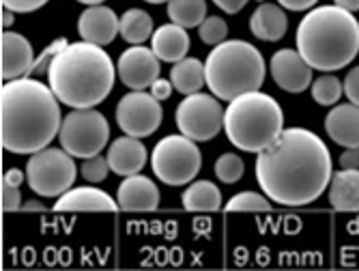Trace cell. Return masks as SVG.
<instances>
[{"label": "cell", "mask_w": 359, "mask_h": 271, "mask_svg": "<svg viewBox=\"0 0 359 271\" xmlns=\"http://www.w3.org/2000/svg\"><path fill=\"white\" fill-rule=\"evenodd\" d=\"M24 211H43L46 207L41 205V202H37V200H28V202H24V207H22Z\"/></svg>", "instance_id": "42"}, {"label": "cell", "mask_w": 359, "mask_h": 271, "mask_svg": "<svg viewBox=\"0 0 359 271\" xmlns=\"http://www.w3.org/2000/svg\"><path fill=\"white\" fill-rule=\"evenodd\" d=\"M116 202L125 211H155L159 207V190L144 175H129L118 185Z\"/></svg>", "instance_id": "15"}, {"label": "cell", "mask_w": 359, "mask_h": 271, "mask_svg": "<svg viewBox=\"0 0 359 271\" xmlns=\"http://www.w3.org/2000/svg\"><path fill=\"white\" fill-rule=\"evenodd\" d=\"M147 149L140 138L134 136H121V138L112 140L108 149V161L114 175L129 177V175H138L144 164H147Z\"/></svg>", "instance_id": "18"}, {"label": "cell", "mask_w": 359, "mask_h": 271, "mask_svg": "<svg viewBox=\"0 0 359 271\" xmlns=\"http://www.w3.org/2000/svg\"><path fill=\"white\" fill-rule=\"evenodd\" d=\"M265 74L267 67L263 54L241 39L222 41L205 60L207 86L224 101L258 91L265 82Z\"/></svg>", "instance_id": "6"}, {"label": "cell", "mask_w": 359, "mask_h": 271, "mask_svg": "<svg viewBox=\"0 0 359 271\" xmlns=\"http://www.w3.org/2000/svg\"><path fill=\"white\" fill-rule=\"evenodd\" d=\"M183 207L196 213H209L222 207V192L211 181H194L183 192Z\"/></svg>", "instance_id": "24"}, {"label": "cell", "mask_w": 359, "mask_h": 271, "mask_svg": "<svg viewBox=\"0 0 359 271\" xmlns=\"http://www.w3.org/2000/svg\"><path fill=\"white\" fill-rule=\"evenodd\" d=\"M245 164L235 153H224L215 161V175L222 183H237L243 177Z\"/></svg>", "instance_id": "28"}, {"label": "cell", "mask_w": 359, "mask_h": 271, "mask_svg": "<svg viewBox=\"0 0 359 271\" xmlns=\"http://www.w3.org/2000/svg\"><path fill=\"white\" fill-rule=\"evenodd\" d=\"M256 181L267 198L286 207H304L327 190L334 177L330 149L304 127H288L256 157Z\"/></svg>", "instance_id": "1"}, {"label": "cell", "mask_w": 359, "mask_h": 271, "mask_svg": "<svg viewBox=\"0 0 359 271\" xmlns=\"http://www.w3.org/2000/svg\"><path fill=\"white\" fill-rule=\"evenodd\" d=\"M344 95L348 97L351 104H357L359 106V67L348 72V76L344 78Z\"/></svg>", "instance_id": "35"}, {"label": "cell", "mask_w": 359, "mask_h": 271, "mask_svg": "<svg viewBox=\"0 0 359 271\" xmlns=\"http://www.w3.org/2000/svg\"><path fill=\"white\" fill-rule=\"evenodd\" d=\"M224 131L237 149L260 153L269 149L284 131V112L271 95L252 91L228 104Z\"/></svg>", "instance_id": "5"}, {"label": "cell", "mask_w": 359, "mask_h": 271, "mask_svg": "<svg viewBox=\"0 0 359 271\" xmlns=\"http://www.w3.org/2000/svg\"><path fill=\"white\" fill-rule=\"evenodd\" d=\"M161 101L153 93L132 91L127 93L116 106V123L123 133L134 136V138H147L155 133L164 119Z\"/></svg>", "instance_id": "11"}, {"label": "cell", "mask_w": 359, "mask_h": 271, "mask_svg": "<svg viewBox=\"0 0 359 271\" xmlns=\"http://www.w3.org/2000/svg\"><path fill=\"white\" fill-rule=\"evenodd\" d=\"M159 58L153 50L144 46H132L118 56L116 74L121 82L132 91L151 88V84L159 78Z\"/></svg>", "instance_id": "12"}, {"label": "cell", "mask_w": 359, "mask_h": 271, "mask_svg": "<svg viewBox=\"0 0 359 271\" xmlns=\"http://www.w3.org/2000/svg\"><path fill=\"white\" fill-rule=\"evenodd\" d=\"M280 7L288 9V11H308L312 9L318 0H278Z\"/></svg>", "instance_id": "37"}, {"label": "cell", "mask_w": 359, "mask_h": 271, "mask_svg": "<svg viewBox=\"0 0 359 271\" xmlns=\"http://www.w3.org/2000/svg\"><path fill=\"white\" fill-rule=\"evenodd\" d=\"M60 101L39 80L18 78L3 84V147L15 155L46 149L60 131Z\"/></svg>", "instance_id": "2"}, {"label": "cell", "mask_w": 359, "mask_h": 271, "mask_svg": "<svg viewBox=\"0 0 359 271\" xmlns=\"http://www.w3.org/2000/svg\"><path fill=\"white\" fill-rule=\"evenodd\" d=\"M151 50L157 54L159 60H164V62L183 60L185 54L189 52L187 28H183L175 22L159 26L151 37Z\"/></svg>", "instance_id": "20"}, {"label": "cell", "mask_w": 359, "mask_h": 271, "mask_svg": "<svg viewBox=\"0 0 359 271\" xmlns=\"http://www.w3.org/2000/svg\"><path fill=\"white\" fill-rule=\"evenodd\" d=\"M144 3H151V5H161V3H170V0H144Z\"/></svg>", "instance_id": "45"}, {"label": "cell", "mask_w": 359, "mask_h": 271, "mask_svg": "<svg viewBox=\"0 0 359 271\" xmlns=\"http://www.w3.org/2000/svg\"><path fill=\"white\" fill-rule=\"evenodd\" d=\"M198 37L207 46H219L228 37V24H226V20H222L217 15L205 18V22L198 26Z\"/></svg>", "instance_id": "30"}, {"label": "cell", "mask_w": 359, "mask_h": 271, "mask_svg": "<svg viewBox=\"0 0 359 271\" xmlns=\"http://www.w3.org/2000/svg\"><path fill=\"white\" fill-rule=\"evenodd\" d=\"M22 207V194L18 185L5 183L3 181V209L5 211H15Z\"/></svg>", "instance_id": "34"}, {"label": "cell", "mask_w": 359, "mask_h": 271, "mask_svg": "<svg viewBox=\"0 0 359 271\" xmlns=\"http://www.w3.org/2000/svg\"><path fill=\"white\" fill-rule=\"evenodd\" d=\"M258 3H265V0H258Z\"/></svg>", "instance_id": "46"}, {"label": "cell", "mask_w": 359, "mask_h": 271, "mask_svg": "<svg viewBox=\"0 0 359 271\" xmlns=\"http://www.w3.org/2000/svg\"><path fill=\"white\" fill-rule=\"evenodd\" d=\"M112 171L110 168V161L108 157H102V155H95V157H88L84 159L82 168H80V173L82 177L88 181V183H100L108 177V173Z\"/></svg>", "instance_id": "31"}, {"label": "cell", "mask_w": 359, "mask_h": 271, "mask_svg": "<svg viewBox=\"0 0 359 271\" xmlns=\"http://www.w3.org/2000/svg\"><path fill=\"white\" fill-rule=\"evenodd\" d=\"M60 147L74 157H95L100 155L110 140V125L106 117L95 108H72L62 119L58 131Z\"/></svg>", "instance_id": "9"}, {"label": "cell", "mask_w": 359, "mask_h": 271, "mask_svg": "<svg viewBox=\"0 0 359 271\" xmlns=\"http://www.w3.org/2000/svg\"><path fill=\"white\" fill-rule=\"evenodd\" d=\"M24 179H26V171L22 173L20 168H9V171H7V175L3 177V181H5V183L18 185V187L22 185V181H24Z\"/></svg>", "instance_id": "40"}, {"label": "cell", "mask_w": 359, "mask_h": 271, "mask_svg": "<svg viewBox=\"0 0 359 271\" xmlns=\"http://www.w3.org/2000/svg\"><path fill=\"white\" fill-rule=\"evenodd\" d=\"M172 88H175L172 80H161V78H157V80L151 84V93H153L159 101H166V99L172 95Z\"/></svg>", "instance_id": "36"}, {"label": "cell", "mask_w": 359, "mask_h": 271, "mask_svg": "<svg viewBox=\"0 0 359 271\" xmlns=\"http://www.w3.org/2000/svg\"><path fill=\"white\" fill-rule=\"evenodd\" d=\"M54 209L56 211H108V213H114L121 207H118V202L112 200L104 190L82 185V187H74L69 192H65L62 196H58Z\"/></svg>", "instance_id": "19"}, {"label": "cell", "mask_w": 359, "mask_h": 271, "mask_svg": "<svg viewBox=\"0 0 359 271\" xmlns=\"http://www.w3.org/2000/svg\"><path fill=\"white\" fill-rule=\"evenodd\" d=\"M35 65V54L32 46L24 35L5 30L3 32V80H18L26 78L32 72Z\"/></svg>", "instance_id": "16"}, {"label": "cell", "mask_w": 359, "mask_h": 271, "mask_svg": "<svg viewBox=\"0 0 359 271\" xmlns=\"http://www.w3.org/2000/svg\"><path fill=\"white\" fill-rule=\"evenodd\" d=\"M334 3L348 11H359V0H334Z\"/></svg>", "instance_id": "41"}, {"label": "cell", "mask_w": 359, "mask_h": 271, "mask_svg": "<svg viewBox=\"0 0 359 271\" xmlns=\"http://www.w3.org/2000/svg\"><path fill=\"white\" fill-rule=\"evenodd\" d=\"M297 50L316 72H338L359 54V22L338 5L310 9L297 26Z\"/></svg>", "instance_id": "4"}, {"label": "cell", "mask_w": 359, "mask_h": 271, "mask_svg": "<svg viewBox=\"0 0 359 271\" xmlns=\"http://www.w3.org/2000/svg\"><path fill=\"white\" fill-rule=\"evenodd\" d=\"M116 70L112 58L88 41L69 44L50 65L48 82L60 104L95 108L112 93Z\"/></svg>", "instance_id": "3"}, {"label": "cell", "mask_w": 359, "mask_h": 271, "mask_svg": "<svg viewBox=\"0 0 359 271\" xmlns=\"http://www.w3.org/2000/svg\"><path fill=\"white\" fill-rule=\"evenodd\" d=\"M286 28H288V18L282 11V7L273 3L258 5L250 18L252 35L258 37L260 41H280L286 35Z\"/></svg>", "instance_id": "21"}, {"label": "cell", "mask_w": 359, "mask_h": 271, "mask_svg": "<svg viewBox=\"0 0 359 271\" xmlns=\"http://www.w3.org/2000/svg\"><path fill=\"white\" fill-rule=\"evenodd\" d=\"M228 211H271V198L256 192H241L228 200Z\"/></svg>", "instance_id": "29"}, {"label": "cell", "mask_w": 359, "mask_h": 271, "mask_svg": "<svg viewBox=\"0 0 359 271\" xmlns=\"http://www.w3.org/2000/svg\"><path fill=\"white\" fill-rule=\"evenodd\" d=\"M13 13L15 11H11V9H7V7H3V28H9L15 20H13Z\"/></svg>", "instance_id": "43"}, {"label": "cell", "mask_w": 359, "mask_h": 271, "mask_svg": "<svg viewBox=\"0 0 359 271\" xmlns=\"http://www.w3.org/2000/svg\"><path fill=\"white\" fill-rule=\"evenodd\" d=\"M170 80H172L175 88L183 95L201 93V88L207 84L205 62H201L198 58L185 56L183 60L175 62V67L170 70Z\"/></svg>", "instance_id": "23"}, {"label": "cell", "mask_w": 359, "mask_h": 271, "mask_svg": "<svg viewBox=\"0 0 359 271\" xmlns=\"http://www.w3.org/2000/svg\"><path fill=\"white\" fill-rule=\"evenodd\" d=\"M78 3H82V5H102V3H106V0H78Z\"/></svg>", "instance_id": "44"}, {"label": "cell", "mask_w": 359, "mask_h": 271, "mask_svg": "<svg viewBox=\"0 0 359 271\" xmlns=\"http://www.w3.org/2000/svg\"><path fill=\"white\" fill-rule=\"evenodd\" d=\"M224 114L226 110L222 108L217 97L207 93H191L185 95V99L179 104L175 119L183 136L196 143H207L222 131Z\"/></svg>", "instance_id": "10"}, {"label": "cell", "mask_w": 359, "mask_h": 271, "mask_svg": "<svg viewBox=\"0 0 359 271\" xmlns=\"http://www.w3.org/2000/svg\"><path fill=\"white\" fill-rule=\"evenodd\" d=\"M310 91H312V99L316 101V104L336 106L342 97V93H344V84L334 74H323L312 82Z\"/></svg>", "instance_id": "27"}, {"label": "cell", "mask_w": 359, "mask_h": 271, "mask_svg": "<svg viewBox=\"0 0 359 271\" xmlns=\"http://www.w3.org/2000/svg\"><path fill=\"white\" fill-rule=\"evenodd\" d=\"M50 0H3V7L15 11V13H32L41 9Z\"/></svg>", "instance_id": "33"}, {"label": "cell", "mask_w": 359, "mask_h": 271, "mask_svg": "<svg viewBox=\"0 0 359 271\" xmlns=\"http://www.w3.org/2000/svg\"><path fill=\"white\" fill-rule=\"evenodd\" d=\"M78 32L82 41L104 48L121 35V18H116V13L106 5H90L78 20Z\"/></svg>", "instance_id": "14"}, {"label": "cell", "mask_w": 359, "mask_h": 271, "mask_svg": "<svg viewBox=\"0 0 359 271\" xmlns=\"http://www.w3.org/2000/svg\"><path fill=\"white\" fill-rule=\"evenodd\" d=\"M213 3L222 9V11H226L228 15H235V13H239L250 0H213Z\"/></svg>", "instance_id": "38"}, {"label": "cell", "mask_w": 359, "mask_h": 271, "mask_svg": "<svg viewBox=\"0 0 359 271\" xmlns=\"http://www.w3.org/2000/svg\"><path fill=\"white\" fill-rule=\"evenodd\" d=\"M78 177V168L74 155L65 149L46 147L37 153H32L26 164V181L30 190L46 196L56 198L69 192Z\"/></svg>", "instance_id": "8"}, {"label": "cell", "mask_w": 359, "mask_h": 271, "mask_svg": "<svg viewBox=\"0 0 359 271\" xmlns=\"http://www.w3.org/2000/svg\"><path fill=\"white\" fill-rule=\"evenodd\" d=\"M153 20L147 11L142 9H129L121 18V37L132 44V46H142L147 39L153 37Z\"/></svg>", "instance_id": "25"}, {"label": "cell", "mask_w": 359, "mask_h": 271, "mask_svg": "<svg viewBox=\"0 0 359 271\" xmlns=\"http://www.w3.org/2000/svg\"><path fill=\"white\" fill-rule=\"evenodd\" d=\"M340 166L342 168H359V149H346L340 155Z\"/></svg>", "instance_id": "39"}, {"label": "cell", "mask_w": 359, "mask_h": 271, "mask_svg": "<svg viewBox=\"0 0 359 271\" xmlns=\"http://www.w3.org/2000/svg\"><path fill=\"white\" fill-rule=\"evenodd\" d=\"M67 46H69V41L65 39V37H60V39L52 41V44H50L41 54H39V58H35V65H32V72H30V74H35V76H43V74H48V72H50V65H52V60L56 58V54H58V52H62Z\"/></svg>", "instance_id": "32"}, {"label": "cell", "mask_w": 359, "mask_h": 271, "mask_svg": "<svg viewBox=\"0 0 359 271\" xmlns=\"http://www.w3.org/2000/svg\"><path fill=\"white\" fill-rule=\"evenodd\" d=\"M330 202L338 211H359V168H342L330 181Z\"/></svg>", "instance_id": "22"}, {"label": "cell", "mask_w": 359, "mask_h": 271, "mask_svg": "<svg viewBox=\"0 0 359 271\" xmlns=\"http://www.w3.org/2000/svg\"><path fill=\"white\" fill-rule=\"evenodd\" d=\"M168 18L183 28L201 26L207 18V0H170Z\"/></svg>", "instance_id": "26"}, {"label": "cell", "mask_w": 359, "mask_h": 271, "mask_svg": "<svg viewBox=\"0 0 359 271\" xmlns=\"http://www.w3.org/2000/svg\"><path fill=\"white\" fill-rule=\"evenodd\" d=\"M325 131L344 149H359V106L342 104L334 106L325 117Z\"/></svg>", "instance_id": "17"}, {"label": "cell", "mask_w": 359, "mask_h": 271, "mask_svg": "<svg viewBox=\"0 0 359 271\" xmlns=\"http://www.w3.org/2000/svg\"><path fill=\"white\" fill-rule=\"evenodd\" d=\"M203 153L196 140L183 133H172L161 138L151 153L153 175L166 185H187L201 173Z\"/></svg>", "instance_id": "7"}, {"label": "cell", "mask_w": 359, "mask_h": 271, "mask_svg": "<svg viewBox=\"0 0 359 271\" xmlns=\"http://www.w3.org/2000/svg\"><path fill=\"white\" fill-rule=\"evenodd\" d=\"M269 72L273 82L286 93H304L312 86V65L299 54V50H278L271 56Z\"/></svg>", "instance_id": "13"}]
</instances>
